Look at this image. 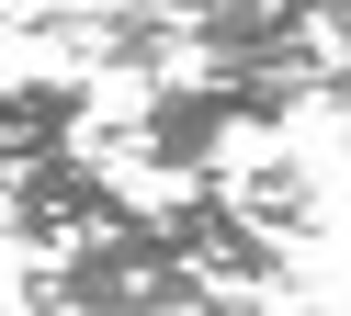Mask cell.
<instances>
[{"label": "cell", "mask_w": 351, "mask_h": 316, "mask_svg": "<svg viewBox=\"0 0 351 316\" xmlns=\"http://www.w3.org/2000/svg\"><path fill=\"white\" fill-rule=\"evenodd\" d=\"M227 203L250 226H272V237H306V226H317V181L295 170V158H261V170H238L227 181Z\"/></svg>", "instance_id": "cell-2"}, {"label": "cell", "mask_w": 351, "mask_h": 316, "mask_svg": "<svg viewBox=\"0 0 351 316\" xmlns=\"http://www.w3.org/2000/svg\"><path fill=\"white\" fill-rule=\"evenodd\" d=\"M295 12H306V23H317V34H328V45H351V0H295Z\"/></svg>", "instance_id": "cell-3"}, {"label": "cell", "mask_w": 351, "mask_h": 316, "mask_svg": "<svg viewBox=\"0 0 351 316\" xmlns=\"http://www.w3.org/2000/svg\"><path fill=\"white\" fill-rule=\"evenodd\" d=\"M91 135V79H0V170Z\"/></svg>", "instance_id": "cell-1"}]
</instances>
